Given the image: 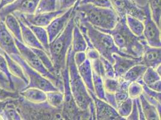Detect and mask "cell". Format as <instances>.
<instances>
[{
    "mask_svg": "<svg viewBox=\"0 0 161 120\" xmlns=\"http://www.w3.org/2000/svg\"><path fill=\"white\" fill-rule=\"evenodd\" d=\"M96 29L110 34L116 46L123 53L135 58L141 57L144 49V44L147 42L143 36L138 37L130 31L126 25V16L120 17L116 25L111 30Z\"/></svg>",
    "mask_w": 161,
    "mask_h": 120,
    "instance_id": "cell-1",
    "label": "cell"
},
{
    "mask_svg": "<svg viewBox=\"0 0 161 120\" xmlns=\"http://www.w3.org/2000/svg\"><path fill=\"white\" fill-rule=\"evenodd\" d=\"M66 62L70 87L76 104L81 110L89 111L92 116V120H96L94 102L78 73L74 61V52L72 45L67 52Z\"/></svg>",
    "mask_w": 161,
    "mask_h": 120,
    "instance_id": "cell-2",
    "label": "cell"
},
{
    "mask_svg": "<svg viewBox=\"0 0 161 120\" xmlns=\"http://www.w3.org/2000/svg\"><path fill=\"white\" fill-rule=\"evenodd\" d=\"M74 10L78 18L102 30L114 28L120 18L113 8L96 7L91 4H79Z\"/></svg>",
    "mask_w": 161,
    "mask_h": 120,
    "instance_id": "cell-3",
    "label": "cell"
},
{
    "mask_svg": "<svg viewBox=\"0 0 161 120\" xmlns=\"http://www.w3.org/2000/svg\"><path fill=\"white\" fill-rule=\"evenodd\" d=\"M74 16L75 10L64 30L49 44L48 55L57 74L60 76L61 72L66 66L67 52L72 45V33L75 26Z\"/></svg>",
    "mask_w": 161,
    "mask_h": 120,
    "instance_id": "cell-4",
    "label": "cell"
},
{
    "mask_svg": "<svg viewBox=\"0 0 161 120\" xmlns=\"http://www.w3.org/2000/svg\"><path fill=\"white\" fill-rule=\"evenodd\" d=\"M75 16L86 27L88 37L90 39L93 46L97 51L101 57L108 60L113 64L114 63V58L113 57L114 53L130 58H136L131 55L123 53L120 51L114 43L113 37L110 34L98 30L93 26L88 24L87 22L78 18L75 15Z\"/></svg>",
    "mask_w": 161,
    "mask_h": 120,
    "instance_id": "cell-5",
    "label": "cell"
},
{
    "mask_svg": "<svg viewBox=\"0 0 161 120\" xmlns=\"http://www.w3.org/2000/svg\"><path fill=\"white\" fill-rule=\"evenodd\" d=\"M15 105L22 120H63L61 109L51 106L47 101L33 103L20 95Z\"/></svg>",
    "mask_w": 161,
    "mask_h": 120,
    "instance_id": "cell-6",
    "label": "cell"
},
{
    "mask_svg": "<svg viewBox=\"0 0 161 120\" xmlns=\"http://www.w3.org/2000/svg\"><path fill=\"white\" fill-rule=\"evenodd\" d=\"M61 76L64 86V101L61 109V115L63 120H92V116L89 111L80 109L75 101L69 84L67 62L66 67L61 73Z\"/></svg>",
    "mask_w": 161,
    "mask_h": 120,
    "instance_id": "cell-7",
    "label": "cell"
},
{
    "mask_svg": "<svg viewBox=\"0 0 161 120\" xmlns=\"http://www.w3.org/2000/svg\"><path fill=\"white\" fill-rule=\"evenodd\" d=\"M14 39L20 56L27 62V64L43 76L50 80L59 90V91L63 93L64 86L62 78L54 76L49 73L47 68L44 67L38 56L30 47L27 46L24 43L20 42L15 38H14Z\"/></svg>",
    "mask_w": 161,
    "mask_h": 120,
    "instance_id": "cell-8",
    "label": "cell"
},
{
    "mask_svg": "<svg viewBox=\"0 0 161 120\" xmlns=\"http://www.w3.org/2000/svg\"><path fill=\"white\" fill-rule=\"evenodd\" d=\"M10 56L20 65L28 79V85L23 89L36 88L43 90L45 93L59 91V90L50 80L43 76L32 67H30L25 60L20 56V54H13L10 55Z\"/></svg>",
    "mask_w": 161,
    "mask_h": 120,
    "instance_id": "cell-9",
    "label": "cell"
},
{
    "mask_svg": "<svg viewBox=\"0 0 161 120\" xmlns=\"http://www.w3.org/2000/svg\"><path fill=\"white\" fill-rule=\"evenodd\" d=\"M145 14V19L143 20L144 31L143 37L150 46L161 47V31L160 28L153 20L147 2L141 6Z\"/></svg>",
    "mask_w": 161,
    "mask_h": 120,
    "instance_id": "cell-10",
    "label": "cell"
},
{
    "mask_svg": "<svg viewBox=\"0 0 161 120\" xmlns=\"http://www.w3.org/2000/svg\"><path fill=\"white\" fill-rule=\"evenodd\" d=\"M113 8L119 17L130 15L143 22L145 14L141 6L138 5L132 0H110Z\"/></svg>",
    "mask_w": 161,
    "mask_h": 120,
    "instance_id": "cell-11",
    "label": "cell"
},
{
    "mask_svg": "<svg viewBox=\"0 0 161 120\" xmlns=\"http://www.w3.org/2000/svg\"><path fill=\"white\" fill-rule=\"evenodd\" d=\"M40 0H16L14 3L8 5L0 10V19L4 20L8 14L18 12L20 14H33Z\"/></svg>",
    "mask_w": 161,
    "mask_h": 120,
    "instance_id": "cell-12",
    "label": "cell"
},
{
    "mask_svg": "<svg viewBox=\"0 0 161 120\" xmlns=\"http://www.w3.org/2000/svg\"><path fill=\"white\" fill-rule=\"evenodd\" d=\"M94 102L96 119L98 120H125L117 109L107 101L97 98L95 94L89 93Z\"/></svg>",
    "mask_w": 161,
    "mask_h": 120,
    "instance_id": "cell-13",
    "label": "cell"
},
{
    "mask_svg": "<svg viewBox=\"0 0 161 120\" xmlns=\"http://www.w3.org/2000/svg\"><path fill=\"white\" fill-rule=\"evenodd\" d=\"M74 12V7H71L60 16L56 17L46 27L49 43L55 39L64 30L72 18Z\"/></svg>",
    "mask_w": 161,
    "mask_h": 120,
    "instance_id": "cell-14",
    "label": "cell"
},
{
    "mask_svg": "<svg viewBox=\"0 0 161 120\" xmlns=\"http://www.w3.org/2000/svg\"><path fill=\"white\" fill-rule=\"evenodd\" d=\"M0 49L8 55L20 54L14 36L8 31L3 20L0 19Z\"/></svg>",
    "mask_w": 161,
    "mask_h": 120,
    "instance_id": "cell-15",
    "label": "cell"
},
{
    "mask_svg": "<svg viewBox=\"0 0 161 120\" xmlns=\"http://www.w3.org/2000/svg\"><path fill=\"white\" fill-rule=\"evenodd\" d=\"M114 60L113 64L115 77L121 78L129 69L137 64H141V58H130L114 53L113 55Z\"/></svg>",
    "mask_w": 161,
    "mask_h": 120,
    "instance_id": "cell-16",
    "label": "cell"
},
{
    "mask_svg": "<svg viewBox=\"0 0 161 120\" xmlns=\"http://www.w3.org/2000/svg\"><path fill=\"white\" fill-rule=\"evenodd\" d=\"M141 64L147 67L156 68L161 63V47L150 46L144 44V52L141 56Z\"/></svg>",
    "mask_w": 161,
    "mask_h": 120,
    "instance_id": "cell-17",
    "label": "cell"
},
{
    "mask_svg": "<svg viewBox=\"0 0 161 120\" xmlns=\"http://www.w3.org/2000/svg\"><path fill=\"white\" fill-rule=\"evenodd\" d=\"M78 73L84 84L87 88L89 93H94L93 84V70L91 61L87 58L86 60L77 67Z\"/></svg>",
    "mask_w": 161,
    "mask_h": 120,
    "instance_id": "cell-18",
    "label": "cell"
},
{
    "mask_svg": "<svg viewBox=\"0 0 161 120\" xmlns=\"http://www.w3.org/2000/svg\"><path fill=\"white\" fill-rule=\"evenodd\" d=\"M17 19L20 24V28H21V35H22L23 43L25 45H27V46L30 47L31 48L39 49H42L45 51L43 47L42 46V45L40 44L39 41L37 40V39L35 36L34 34L31 31V30L22 20L18 18Z\"/></svg>",
    "mask_w": 161,
    "mask_h": 120,
    "instance_id": "cell-19",
    "label": "cell"
},
{
    "mask_svg": "<svg viewBox=\"0 0 161 120\" xmlns=\"http://www.w3.org/2000/svg\"><path fill=\"white\" fill-rule=\"evenodd\" d=\"M19 93L21 97L33 103H38L47 101V93L39 88H25L22 90Z\"/></svg>",
    "mask_w": 161,
    "mask_h": 120,
    "instance_id": "cell-20",
    "label": "cell"
},
{
    "mask_svg": "<svg viewBox=\"0 0 161 120\" xmlns=\"http://www.w3.org/2000/svg\"><path fill=\"white\" fill-rule=\"evenodd\" d=\"M2 55H3V56L6 59V61L7 62V67L10 74L14 77L18 78L23 80V82L25 83V84L27 86L28 84V79L26 75L24 74L22 67H20V65L7 53L3 51Z\"/></svg>",
    "mask_w": 161,
    "mask_h": 120,
    "instance_id": "cell-21",
    "label": "cell"
},
{
    "mask_svg": "<svg viewBox=\"0 0 161 120\" xmlns=\"http://www.w3.org/2000/svg\"><path fill=\"white\" fill-rule=\"evenodd\" d=\"M72 47L74 53L78 52H86L88 47L86 41L75 22L72 33Z\"/></svg>",
    "mask_w": 161,
    "mask_h": 120,
    "instance_id": "cell-22",
    "label": "cell"
},
{
    "mask_svg": "<svg viewBox=\"0 0 161 120\" xmlns=\"http://www.w3.org/2000/svg\"><path fill=\"white\" fill-rule=\"evenodd\" d=\"M139 99L146 120H161V115L158 112L156 107L146 100L142 93L139 96Z\"/></svg>",
    "mask_w": 161,
    "mask_h": 120,
    "instance_id": "cell-23",
    "label": "cell"
},
{
    "mask_svg": "<svg viewBox=\"0 0 161 120\" xmlns=\"http://www.w3.org/2000/svg\"><path fill=\"white\" fill-rule=\"evenodd\" d=\"M4 22L7 29L12 34L14 38L23 43L20 24L16 17L13 14H8L6 16Z\"/></svg>",
    "mask_w": 161,
    "mask_h": 120,
    "instance_id": "cell-24",
    "label": "cell"
},
{
    "mask_svg": "<svg viewBox=\"0 0 161 120\" xmlns=\"http://www.w3.org/2000/svg\"><path fill=\"white\" fill-rule=\"evenodd\" d=\"M23 22L25 23L27 26L31 30V31L33 32L37 40L39 41L40 44L42 45V46L43 47L45 52L48 54L49 41L48 35H47L46 28L45 27H38L33 25H31L30 24H28L24 22Z\"/></svg>",
    "mask_w": 161,
    "mask_h": 120,
    "instance_id": "cell-25",
    "label": "cell"
},
{
    "mask_svg": "<svg viewBox=\"0 0 161 120\" xmlns=\"http://www.w3.org/2000/svg\"><path fill=\"white\" fill-rule=\"evenodd\" d=\"M147 67L142 64H137L129 69L121 78L130 82H137L142 77Z\"/></svg>",
    "mask_w": 161,
    "mask_h": 120,
    "instance_id": "cell-26",
    "label": "cell"
},
{
    "mask_svg": "<svg viewBox=\"0 0 161 120\" xmlns=\"http://www.w3.org/2000/svg\"><path fill=\"white\" fill-rule=\"evenodd\" d=\"M16 99H12L0 114V120H22L20 114L16 107Z\"/></svg>",
    "mask_w": 161,
    "mask_h": 120,
    "instance_id": "cell-27",
    "label": "cell"
},
{
    "mask_svg": "<svg viewBox=\"0 0 161 120\" xmlns=\"http://www.w3.org/2000/svg\"><path fill=\"white\" fill-rule=\"evenodd\" d=\"M31 49L38 56L42 63L43 64L44 67L47 68V70L49 73L53 74L54 76L61 77L60 74H57V72L54 67V64L51 60L49 56L44 50L39 49H36V48H31Z\"/></svg>",
    "mask_w": 161,
    "mask_h": 120,
    "instance_id": "cell-28",
    "label": "cell"
},
{
    "mask_svg": "<svg viewBox=\"0 0 161 120\" xmlns=\"http://www.w3.org/2000/svg\"><path fill=\"white\" fill-rule=\"evenodd\" d=\"M126 22L130 31L138 37L143 36L144 24L141 20L130 15L126 16Z\"/></svg>",
    "mask_w": 161,
    "mask_h": 120,
    "instance_id": "cell-29",
    "label": "cell"
},
{
    "mask_svg": "<svg viewBox=\"0 0 161 120\" xmlns=\"http://www.w3.org/2000/svg\"><path fill=\"white\" fill-rule=\"evenodd\" d=\"M47 93V101L51 106L57 109H62L64 101V94L60 91H49Z\"/></svg>",
    "mask_w": 161,
    "mask_h": 120,
    "instance_id": "cell-30",
    "label": "cell"
},
{
    "mask_svg": "<svg viewBox=\"0 0 161 120\" xmlns=\"http://www.w3.org/2000/svg\"><path fill=\"white\" fill-rule=\"evenodd\" d=\"M93 84L96 96L101 100L105 101V90L103 78L93 72Z\"/></svg>",
    "mask_w": 161,
    "mask_h": 120,
    "instance_id": "cell-31",
    "label": "cell"
},
{
    "mask_svg": "<svg viewBox=\"0 0 161 120\" xmlns=\"http://www.w3.org/2000/svg\"><path fill=\"white\" fill-rule=\"evenodd\" d=\"M119 80V86L116 92L114 93L116 101L117 103V106L122 101H125L129 97L128 88L130 83V82L124 80L122 78H120Z\"/></svg>",
    "mask_w": 161,
    "mask_h": 120,
    "instance_id": "cell-32",
    "label": "cell"
},
{
    "mask_svg": "<svg viewBox=\"0 0 161 120\" xmlns=\"http://www.w3.org/2000/svg\"><path fill=\"white\" fill-rule=\"evenodd\" d=\"M151 16L156 25L161 27V0H148Z\"/></svg>",
    "mask_w": 161,
    "mask_h": 120,
    "instance_id": "cell-33",
    "label": "cell"
},
{
    "mask_svg": "<svg viewBox=\"0 0 161 120\" xmlns=\"http://www.w3.org/2000/svg\"><path fill=\"white\" fill-rule=\"evenodd\" d=\"M55 10H57V0H40L35 14L52 12Z\"/></svg>",
    "mask_w": 161,
    "mask_h": 120,
    "instance_id": "cell-34",
    "label": "cell"
},
{
    "mask_svg": "<svg viewBox=\"0 0 161 120\" xmlns=\"http://www.w3.org/2000/svg\"><path fill=\"white\" fill-rule=\"evenodd\" d=\"M143 82L149 86L158 80H161V76L156 72L155 69L152 67H147L142 77Z\"/></svg>",
    "mask_w": 161,
    "mask_h": 120,
    "instance_id": "cell-35",
    "label": "cell"
},
{
    "mask_svg": "<svg viewBox=\"0 0 161 120\" xmlns=\"http://www.w3.org/2000/svg\"><path fill=\"white\" fill-rule=\"evenodd\" d=\"M132 105L133 99L129 97L127 99L122 101L118 105L117 111L121 117L126 120V118L131 112Z\"/></svg>",
    "mask_w": 161,
    "mask_h": 120,
    "instance_id": "cell-36",
    "label": "cell"
},
{
    "mask_svg": "<svg viewBox=\"0 0 161 120\" xmlns=\"http://www.w3.org/2000/svg\"><path fill=\"white\" fill-rule=\"evenodd\" d=\"M0 72L3 73L7 77V79L8 80L10 83L11 90L12 91H16L15 84L14 82V78L16 77H14L10 74L7 67V62L6 61V59L3 56V55H2L1 53H0Z\"/></svg>",
    "mask_w": 161,
    "mask_h": 120,
    "instance_id": "cell-37",
    "label": "cell"
},
{
    "mask_svg": "<svg viewBox=\"0 0 161 120\" xmlns=\"http://www.w3.org/2000/svg\"><path fill=\"white\" fill-rule=\"evenodd\" d=\"M103 85L105 90V92L111 93H115L118 89L120 80L119 78H108L105 77L103 78Z\"/></svg>",
    "mask_w": 161,
    "mask_h": 120,
    "instance_id": "cell-38",
    "label": "cell"
},
{
    "mask_svg": "<svg viewBox=\"0 0 161 120\" xmlns=\"http://www.w3.org/2000/svg\"><path fill=\"white\" fill-rule=\"evenodd\" d=\"M142 93V87L141 84L137 82H130L128 88L129 97L134 99L139 97Z\"/></svg>",
    "mask_w": 161,
    "mask_h": 120,
    "instance_id": "cell-39",
    "label": "cell"
},
{
    "mask_svg": "<svg viewBox=\"0 0 161 120\" xmlns=\"http://www.w3.org/2000/svg\"><path fill=\"white\" fill-rule=\"evenodd\" d=\"M91 4L96 7L113 8L110 0H82L79 3V4Z\"/></svg>",
    "mask_w": 161,
    "mask_h": 120,
    "instance_id": "cell-40",
    "label": "cell"
},
{
    "mask_svg": "<svg viewBox=\"0 0 161 120\" xmlns=\"http://www.w3.org/2000/svg\"><path fill=\"white\" fill-rule=\"evenodd\" d=\"M20 97L19 93L17 91L8 90L0 85V100H6L8 99H16Z\"/></svg>",
    "mask_w": 161,
    "mask_h": 120,
    "instance_id": "cell-41",
    "label": "cell"
},
{
    "mask_svg": "<svg viewBox=\"0 0 161 120\" xmlns=\"http://www.w3.org/2000/svg\"><path fill=\"white\" fill-rule=\"evenodd\" d=\"M91 63L93 72L100 75L103 78L106 77L104 67L100 58L96 60L91 61Z\"/></svg>",
    "mask_w": 161,
    "mask_h": 120,
    "instance_id": "cell-42",
    "label": "cell"
},
{
    "mask_svg": "<svg viewBox=\"0 0 161 120\" xmlns=\"http://www.w3.org/2000/svg\"><path fill=\"white\" fill-rule=\"evenodd\" d=\"M100 59L102 61L104 67L105 76L108 78H116L115 72H114L113 64L111 62H109L108 60L101 56L100 57Z\"/></svg>",
    "mask_w": 161,
    "mask_h": 120,
    "instance_id": "cell-43",
    "label": "cell"
},
{
    "mask_svg": "<svg viewBox=\"0 0 161 120\" xmlns=\"http://www.w3.org/2000/svg\"><path fill=\"white\" fill-rule=\"evenodd\" d=\"M77 0H57V10L66 11L74 6Z\"/></svg>",
    "mask_w": 161,
    "mask_h": 120,
    "instance_id": "cell-44",
    "label": "cell"
},
{
    "mask_svg": "<svg viewBox=\"0 0 161 120\" xmlns=\"http://www.w3.org/2000/svg\"><path fill=\"white\" fill-rule=\"evenodd\" d=\"M87 58L86 52H78L74 53V61L77 67L82 64Z\"/></svg>",
    "mask_w": 161,
    "mask_h": 120,
    "instance_id": "cell-45",
    "label": "cell"
},
{
    "mask_svg": "<svg viewBox=\"0 0 161 120\" xmlns=\"http://www.w3.org/2000/svg\"><path fill=\"white\" fill-rule=\"evenodd\" d=\"M126 120H139V113L138 110L136 105L135 99H133V105L132 108L131 110V112L129 115L128 117L126 118Z\"/></svg>",
    "mask_w": 161,
    "mask_h": 120,
    "instance_id": "cell-46",
    "label": "cell"
},
{
    "mask_svg": "<svg viewBox=\"0 0 161 120\" xmlns=\"http://www.w3.org/2000/svg\"><path fill=\"white\" fill-rule=\"evenodd\" d=\"M86 53L87 55V58L90 61L98 59L101 57L100 54L99 53L96 49H94V47L93 48L87 47V49L86 51Z\"/></svg>",
    "mask_w": 161,
    "mask_h": 120,
    "instance_id": "cell-47",
    "label": "cell"
},
{
    "mask_svg": "<svg viewBox=\"0 0 161 120\" xmlns=\"http://www.w3.org/2000/svg\"><path fill=\"white\" fill-rule=\"evenodd\" d=\"M105 101L109 103L110 105L114 107L117 109V103L115 97L114 93H111L105 92Z\"/></svg>",
    "mask_w": 161,
    "mask_h": 120,
    "instance_id": "cell-48",
    "label": "cell"
},
{
    "mask_svg": "<svg viewBox=\"0 0 161 120\" xmlns=\"http://www.w3.org/2000/svg\"><path fill=\"white\" fill-rule=\"evenodd\" d=\"M0 85L7 90L12 91L11 90L10 83L8 80L7 79V77L1 72H0Z\"/></svg>",
    "mask_w": 161,
    "mask_h": 120,
    "instance_id": "cell-49",
    "label": "cell"
},
{
    "mask_svg": "<svg viewBox=\"0 0 161 120\" xmlns=\"http://www.w3.org/2000/svg\"><path fill=\"white\" fill-rule=\"evenodd\" d=\"M136 105L138 107V113H139V120H145V116L143 113L142 109V107H141V103H140V100L139 97L136 98Z\"/></svg>",
    "mask_w": 161,
    "mask_h": 120,
    "instance_id": "cell-50",
    "label": "cell"
},
{
    "mask_svg": "<svg viewBox=\"0 0 161 120\" xmlns=\"http://www.w3.org/2000/svg\"><path fill=\"white\" fill-rule=\"evenodd\" d=\"M148 87L155 91L161 92V80H158Z\"/></svg>",
    "mask_w": 161,
    "mask_h": 120,
    "instance_id": "cell-51",
    "label": "cell"
},
{
    "mask_svg": "<svg viewBox=\"0 0 161 120\" xmlns=\"http://www.w3.org/2000/svg\"><path fill=\"white\" fill-rule=\"evenodd\" d=\"M15 1L16 0H0V10L8 5L14 3Z\"/></svg>",
    "mask_w": 161,
    "mask_h": 120,
    "instance_id": "cell-52",
    "label": "cell"
},
{
    "mask_svg": "<svg viewBox=\"0 0 161 120\" xmlns=\"http://www.w3.org/2000/svg\"><path fill=\"white\" fill-rule=\"evenodd\" d=\"M12 99H6V100H0V114L3 112V111L4 110L6 106L7 105V103H9Z\"/></svg>",
    "mask_w": 161,
    "mask_h": 120,
    "instance_id": "cell-53",
    "label": "cell"
},
{
    "mask_svg": "<svg viewBox=\"0 0 161 120\" xmlns=\"http://www.w3.org/2000/svg\"><path fill=\"white\" fill-rule=\"evenodd\" d=\"M155 69V70L156 71V72L158 73V74H159L160 76H161V65H159V66H158V67H156V68H154Z\"/></svg>",
    "mask_w": 161,
    "mask_h": 120,
    "instance_id": "cell-54",
    "label": "cell"
},
{
    "mask_svg": "<svg viewBox=\"0 0 161 120\" xmlns=\"http://www.w3.org/2000/svg\"><path fill=\"white\" fill-rule=\"evenodd\" d=\"M81 1H82V0H77V3H76V4L74 6V7H76V6H77L79 4V3H80Z\"/></svg>",
    "mask_w": 161,
    "mask_h": 120,
    "instance_id": "cell-55",
    "label": "cell"
},
{
    "mask_svg": "<svg viewBox=\"0 0 161 120\" xmlns=\"http://www.w3.org/2000/svg\"><path fill=\"white\" fill-rule=\"evenodd\" d=\"M2 52H3V51L0 49V53H1V54H2Z\"/></svg>",
    "mask_w": 161,
    "mask_h": 120,
    "instance_id": "cell-56",
    "label": "cell"
}]
</instances>
